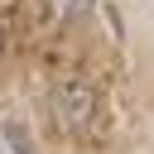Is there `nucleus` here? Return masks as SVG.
I'll return each mask as SVG.
<instances>
[{
    "instance_id": "obj_3",
    "label": "nucleus",
    "mask_w": 154,
    "mask_h": 154,
    "mask_svg": "<svg viewBox=\"0 0 154 154\" xmlns=\"http://www.w3.org/2000/svg\"><path fill=\"white\" fill-rule=\"evenodd\" d=\"M5 149H10V154H34V144H29V135H24V130H19L14 120L5 125Z\"/></svg>"
},
{
    "instance_id": "obj_4",
    "label": "nucleus",
    "mask_w": 154,
    "mask_h": 154,
    "mask_svg": "<svg viewBox=\"0 0 154 154\" xmlns=\"http://www.w3.org/2000/svg\"><path fill=\"white\" fill-rule=\"evenodd\" d=\"M0 154H10V149H5V140H0Z\"/></svg>"
},
{
    "instance_id": "obj_2",
    "label": "nucleus",
    "mask_w": 154,
    "mask_h": 154,
    "mask_svg": "<svg viewBox=\"0 0 154 154\" xmlns=\"http://www.w3.org/2000/svg\"><path fill=\"white\" fill-rule=\"evenodd\" d=\"M48 14L58 24H72V19H87L91 14V0H48Z\"/></svg>"
},
{
    "instance_id": "obj_1",
    "label": "nucleus",
    "mask_w": 154,
    "mask_h": 154,
    "mask_svg": "<svg viewBox=\"0 0 154 154\" xmlns=\"http://www.w3.org/2000/svg\"><path fill=\"white\" fill-rule=\"evenodd\" d=\"M53 116H58V125L63 130H87L91 120H96V91L87 87V82H58V91H53Z\"/></svg>"
}]
</instances>
